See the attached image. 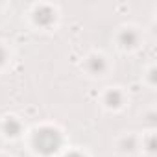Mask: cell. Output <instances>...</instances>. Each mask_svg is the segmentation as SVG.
Masks as SVG:
<instances>
[{"mask_svg":"<svg viewBox=\"0 0 157 157\" xmlns=\"http://www.w3.org/2000/svg\"><path fill=\"white\" fill-rule=\"evenodd\" d=\"M33 146L43 155H52L61 146V135L54 128H41L33 135Z\"/></svg>","mask_w":157,"mask_h":157,"instance_id":"6da1fadb","label":"cell"},{"mask_svg":"<svg viewBox=\"0 0 157 157\" xmlns=\"http://www.w3.org/2000/svg\"><path fill=\"white\" fill-rule=\"evenodd\" d=\"M37 22H41V24H50L52 21H54V13L48 10V8H43V10H37Z\"/></svg>","mask_w":157,"mask_h":157,"instance_id":"7a4b0ae2","label":"cell"},{"mask_svg":"<svg viewBox=\"0 0 157 157\" xmlns=\"http://www.w3.org/2000/svg\"><path fill=\"white\" fill-rule=\"evenodd\" d=\"M4 129H6L8 135H19V131H21V124H19L15 118H8L6 124H4Z\"/></svg>","mask_w":157,"mask_h":157,"instance_id":"3957f363","label":"cell"},{"mask_svg":"<svg viewBox=\"0 0 157 157\" xmlns=\"http://www.w3.org/2000/svg\"><path fill=\"white\" fill-rule=\"evenodd\" d=\"M89 68H91L94 74H100V72L105 68V63H104L102 57H93V59L89 61Z\"/></svg>","mask_w":157,"mask_h":157,"instance_id":"277c9868","label":"cell"},{"mask_svg":"<svg viewBox=\"0 0 157 157\" xmlns=\"http://www.w3.org/2000/svg\"><path fill=\"white\" fill-rule=\"evenodd\" d=\"M122 41H124V44H126V46H133V44H135V41H137V35H135L131 30H128V32H124V33H122Z\"/></svg>","mask_w":157,"mask_h":157,"instance_id":"5b68a950","label":"cell"},{"mask_svg":"<svg viewBox=\"0 0 157 157\" xmlns=\"http://www.w3.org/2000/svg\"><path fill=\"white\" fill-rule=\"evenodd\" d=\"M107 102H109V105H118L120 104V94L117 91H111L107 94Z\"/></svg>","mask_w":157,"mask_h":157,"instance_id":"8992f818","label":"cell"},{"mask_svg":"<svg viewBox=\"0 0 157 157\" xmlns=\"http://www.w3.org/2000/svg\"><path fill=\"white\" fill-rule=\"evenodd\" d=\"M4 59H6V50H4L2 46H0V65L4 63Z\"/></svg>","mask_w":157,"mask_h":157,"instance_id":"52a82bcc","label":"cell"},{"mask_svg":"<svg viewBox=\"0 0 157 157\" xmlns=\"http://www.w3.org/2000/svg\"><path fill=\"white\" fill-rule=\"evenodd\" d=\"M65 157H83V155H80V153H68V155H65Z\"/></svg>","mask_w":157,"mask_h":157,"instance_id":"ba28073f","label":"cell"}]
</instances>
